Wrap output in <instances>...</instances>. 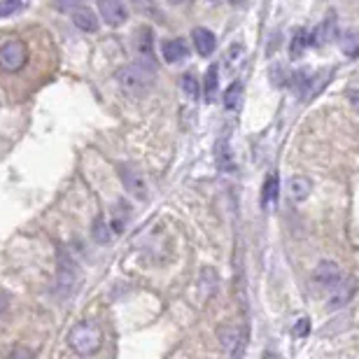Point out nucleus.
I'll list each match as a JSON object with an SVG mask.
<instances>
[{"instance_id":"f257e3e1","label":"nucleus","mask_w":359,"mask_h":359,"mask_svg":"<svg viewBox=\"0 0 359 359\" xmlns=\"http://www.w3.org/2000/svg\"><path fill=\"white\" fill-rule=\"evenodd\" d=\"M114 80H117L119 91L126 93L128 98H145L154 87V70L147 63H131L121 68Z\"/></svg>"},{"instance_id":"f03ea898","label":"nucleus","mask_w":359,"mask_h":359,"mask_svg":"<svg viewBox=\"0 0 359 359\" xmlns=\"http://www.w3.org/2000/svg\"><path fill=\"white\" fill-rule=\"evenodd\" d=\"M68 346L75 350L77 355L91 357L96 355L100 346H103V332L96 322H77V325L68 332Z\"/></svg>"},{"instance_id":"7ed1b4c3","label":"nucleus","mask_w":359,"mask_h":359,"mask_svg":"<svg viewBox=\"0 0 359 359\" xmlns=\"http://www.w3.org/2000/svg\"><path fill=\"white\" fill-rule=\"evenodd\" d=\"M28 61V49L21 40H7L3 47H0V68L7 70V73H17L26 66Z\"/></svg>"},{"instance_id":"20e7f679","label":"nucleus","mask_w":359,"mask_h":359,"mask_svg":"<svg viewBox=\"0 0 359 359\" xmlns=\"http://www.w3.org/2000/svg\"><path fill=\"white\" fill-rule=\"evenodd\" d=\"M96 5H98L100 19H103L107 26L117 28L128 21V7L121 3V0H96Z\"/></svg>"},{"instance_id":"39448f33","label":"nucleus","mask_w":359,"mask_h":359,"mask_svg":"<svg viewBox=\"0 0 359 359\" xmlns=\"http://www.w3.org/2000/svg\"><path fill=\"white\" fill-rule=\"evenodd\" d=\"M217 336H219L222 348H224V353L229 357H241L243 355V348H245V334L241 332V327L226 325V327L219 329Z\"/></svg>"},{"instance_id":"423d86ee","label":"nucleus","mask_w":359,"mask_h":359,"mask_svg":"<svg viewBox=\"0 0 359 359\" xmlns=\"http://www.w3.org/2000/svg\"><path fill=\"white\" fill-rule=\"evenodd\" d=\"M357 292V280L355 278H341L332 290H329V308H341L346 306L353 294Z\"/></svg>"},{"instance_id":"0eeeda50","label":"nucleus","mask_w":359,"mask_h":359,"mask_svg":"<svg viewBox=\"0 0 359 359\" xmlns=\"http://www.w3.org/2000/svg\"><path fill=\"white\" fill-rule=\"evenodd\" d=\"M119 177H121V182H124L126 187V191H131L135 198H147V184H145V180H142L140 173H135L133 168H119Z\"/></svg>"},{"instance_id":"6e6552de","label":"nucleus","mask_w":359,"mask_h":359,"mask_svg":"<svg viewBox=\"0 0 359 359\" xmlns=\"http://www.w3.org/2000/svg\"><path fill=\"white\" fill-rule=\"evenodd\" d=\"M341 278H343V273L334 262H320V266L315 269V283L320 287H325V290H332Z\"/></svg>"},{"instance_id":"1a4fd4ad","label":"nucleus","mask_w":359,"mask_h":359,"mask_svg":"<svg viewBox=\"0 0 359 359\" xmlns=\"http://www.w3.org/2000/svg\"><path fill=\"white\" fill-rule=\"evenodd\" d=\"M191 40H194V47H196L198 56H210L215 52V47H217V38H215V33L208 31V28H203V26L194 28Z\"/></svg>"},{"instance_id":"9d476101","label":"nucleus","mask_w":359,"mask_h":359,"mask_svg":"<svg viewBox=\"0 0 359 359\" xmlns=\"http://www.w3.org/2000/svg\"><path fill=\"white\" fill-rule=\"evenodd\" d=\"M161 54L166 63H182L187 61V56H189V47H187V42L182 38L166 40L161 45Z\"/></svg>"},{"instance_id":"9b49d317","label":"nucleus","mask_w":359,"mask_h":359,"mask_svg":"<svg viewBox=\"0 0 359 359\" xmlns=\"http://www.w3.org/2000/svg\"><path fill=\"white\" fill-rule=\"evenodd\" d=\"M278 196H280V175L276 173V170H273V173L266 177V182H264V189H262V205H264V210H276Z\"/></svg>"},{"instance_id":"f8f14e48","label":"nucleus","mask_w":359,"mask_h":359,"mask_svg":"<svg viewBox=\"0 0 359 359\" xmlns=\"http://www.w3.org/2000/svg\"><path fill=\"white\" fill-rule=\"evenodd\" d=\"M73 24L84 33H96L98 26H100L96 12L89 10V7H77V10L73 12Z\"/></svg>"},{"instance_id":"ddd939ff","label":"nucleus","mask_w":359,"mask_h":359,"mask_svg":"<svg viewBox=\"0 0 359 359\" xmlns=\"http://www.w3.org/2000/svg\"><path fill=\"white\" fill-rule=\"evenodd\" d=\"M311 191H313V182L308 177L304 175H297V177H292L290 180V198L292 201H306L308 196H311Z\"/></svg>"},{"instance_id":"4468645a","label":"nucleus","mask_w":359,"mask_h":359,"mask_svg":"<svg viewBox=\"0 0 359 359\" xmlns=\"http://www.w3.org/2000/svg\"><path fill=\"white\" fill-rule=\"evenodd\" d=\"M311 33L308 31H304V28H301V31H297V35H294V40H292V47H290V56L292 59H299V56H304V52L308 47H311Z\"/></svg>"},{"instance_id":"2eb2a0df","label":"nucleus","mask_w":359,"mask_h":359,"mask_svg":"<svg viewBox=\"0 0 359 359\" xmlns=\"http://www.w3.org/2000/svg\"><path fill=\"white\" fill-rule=\"evenodd\" d=\"M217 89H219V70L217 66H210L205 73V100L212 103L217 98Z\"/></svg>"},{"instance_id":"dca6fc26","label":"nucleus","mask_w":359,"mask_h":359,"mask_svg":"<svg viewBox=\"0 0 359 359\" xmlns=\"http://www.w3.org/2000/svg\"><path fill=\"white\" fill-rule=\"evenodd\" d=\"M241 96H243V84L233 82L224 93V107H226V110H236V107L241 105Z\"/></svg>"},{"instance_id":"f3484780","label":"nucleus","mask_w":359,"mask_h":359,"mask_svg":"<svg viewBox=\"0 0 359 359\" xmlns=\"http://www.w3.org/2000/svg\"><path fill=\"white\" fill-rule=\"evenodd\" d=\"M182 91H184V96L189 98V100H198V96H201V87H198V80H196V77H194L191 73L182 75Z\"/></svg>"},{"instance_id":"a211bd4d","label":"nucleus","mask_w":359,"mask_h":359,"mask_svg":"<svg viewBox=\"0 0 359 359\" xmlns=\"http://www.w3.org/2000/svg\"><path fill=\"white\" fill-rule=\"evenodd\" d=\"M217 166L222 170H231L233 168V161H231V149H229V142L222 140L217 145Z\"/></svg>"},{"instance_id":"6ab92c4d","label":"nucleus","mask_w":359,"mask_h":359,"mask_svg":"<svg viewBox=\"0 0 359 359\" xmlns=\"http://www.w3.org/2000/svg\"><path fill=\"white\" fill-rule=\"evenodd\" d=\"M142 33H145V40H140L138 52L142 54V59H145V61H152L154 59V54H152V31L145 28Z\"/></svg>"},{"instance_id":"aec40b11","label":"nucleus","mask_w":359,"mask_h":359,"mask_svg":"<svg viewBox=\"0 0 359 359\" xmlns=\"http://www.w3.org/2000/svg\"><path fill=\"white\" fill-rule=\"evenodd\" d=\"M21 10H24L21 0H3V3H0V17H12V14H17Z\"/></svg>"},{"instance_id":"412c9836","label":"nucleus","mask_w":359,"mask_h":359,"mask_svg":"<svg viewBox=\"0 0 359 359\" xmlns=\"http://www.w3.org/2000/svg\"><path fill=\"white\" fill-rule=\"evenodd\" d=\"M93 236H96L98 243H107V241H110V233H107V226L103 224V219H98L96 224H93Z\"/></svg>"},{"instance_id":"4be33fe9","label":"nucleus","mask_w":359,"mask_h":359,"mask_svg":"<svg viewBox=\"0 0 359 359\" xmlns=\"http://www.w3.org/2000/svg\"><path fill=\"white\" fill-rule=\"evenodd\" d=\"M84 3V0H56V7H59L61 12H68V10H77Z\"/></svg>"},{"instance_id":"5701e85b","label":"nucleus","mask_w":359,"mask_h":359,"mask_svg":"<svg viewBox=\"0 0 359 359\" xmlns=\"http://www.w3.org/2000/svg\"><path fill=\"white\" fill-rule=\"evenodd\" d=\"M308 332H311V322H308L306 318L297 322V327H294V334L297 336H306Z\"/></svg>"},{"instance_id":"b1692460","label":"nucleus","mask_w":359,"mask_h":359,"mask_svg":"<svg viewBox=\"0 0 359 359\" xmlns=\"http://www.w3.org/2000/svg\"><path fill=\"white\" fill-rule=\"evenodd\" d=\"M348 98H350V103L359 110V89H348Z\"/></svg>"},{"instance_id":"393cba45","label":"nucleus","mask_w":359,"mask_h":359,"mask_svg":"<svg viewBox=\"0 0 359 359\" xmlns=\"http://www.w3.org/2000/svg\"><path fill=\"white\" fill-rule=\"evenodd\" d=\"M3 308H5V297L0 294V313H3Z\"/></svg>"},{"instance_id":"a878e982","label":"nucleus","mask_w":359,"mask_h":359,"mask_svg":"<svg viewBox=\"0 0 359 359\" xmlns=\"http://www.w3.org/2000/svg\"><path fill=\"white\" fill-rule=\"evenodd\" d=\"M170 3H173V5H180V3H184V0H170Z\"/></svg>"},{"instance_id":"bb28decb","label":"nucleus","mask_w":359,"mask_h":359,"mask_svg":"<svg viewBox=\"0 0 359 359\" xmlns=\"http://www.w3.org/2000/svg\"><path fill=\"white\" fill-rule=\"evenodd\" d=\"M236 3H241V0H231V5H236Z\"/></svg>"}]
</instances>
